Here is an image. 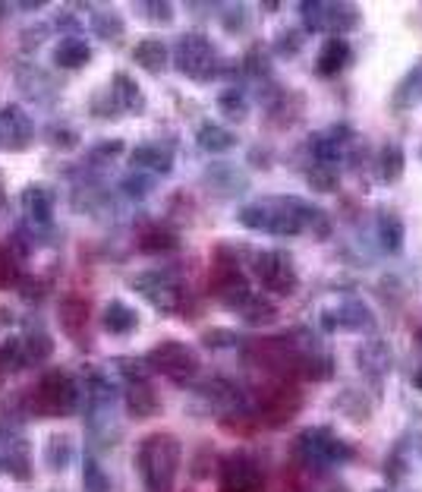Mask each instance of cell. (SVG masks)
Returning a JSON list of instances; mask_svg holds the SVG:
<instances>
[{
  "label": "cell",
  "mask_w": 422,
  "mask_h": 492,
  "mask_svg": "<svg viewBox=\"0 0 422 492\" xmlns=\"http://www.w3.org/2000/svg\"><path fill=\"white\" fill-rule=\"evenodd\" d=\"M88 25H92V32L101 38V42H120V38L126 35V23L124 16H117L114 10H95L92 16H88Z\"/></svg>",
  "instance_id": "cell-23"
},
{
  "label": "cell",
  "mask_w": 422,
  "mask_h": 492,
  "mask_svg": "<svg viewBox=\"0 0 422 492\" xmlns=\"http://www.w3.org/2000/svg\"><path fill=\"white\" fill-rule=\"evenodd\" d=\"M177 244H180V237L170 227H151V231H145L139 237L142 253H170V249H177Z\"/></svg>",
  "instance_id": "cell-29"
},
{
  "label": "cell",
  "mask_w": 422,
  "mask_h": 492,
  "mask_svg": "<svg viewBox=\"0 0 422 492\" xmlns=\"http://www.w3.org/2000/svg\"><path fill=\"white\" fill-rule=\"evenodd\" d=\"M202 341H206L208 348H230V344H236L240 338H236L230 329H211V331L202 335Z\"/></svg>",
  "instance_id": "cell-43"
},
{
  "label": "cell",
  "mask_w": 422,
  "mask_h": 492,
  "mask_svg": "<svg viewBox=\"0 0 422 492\" xmlns=\"http://www.w3.org/2000/svg\"><path fill=\"white\" fill-rule=\"evenodd\" d=\"M217 111L224 114L227 120H246L249 117V101L246 95L240 92V88H224L221 95H217Z\"/></svg>",
  "instance_id": "cell-28"
},
{
  "label": "cell",
  "mask_w": 422,
  "mask_h": 492,
  "mask_svg": "<svg viewBox=\"0 0 422 492\" xmlns=\"http://www.w3.org/2000/svg\"><path fill=\"white\" fill-rule=\"evenodd\" d=\"M196 143H199L202 152H211V155H221V152L234 149L236 136L227 130V126H217V124H202L199 133H196Z\"/></svg>",
  "instance_id": "cell-22"
},
{
  "label": "cell",
  "mask_w": 422,
  "mask_h": 492,
  "mask_svg": "<svg viewBox=\"0 0 422 492\" xmlns=\"http://www.w3.org/2000/svg\"><path fill=\"white\" fill-rule=\"evenodd\" d=\"M79 385L73 382V376L63 369H48L38 379V388L32 392V411L48 413V417H67L79 407Z\"/></svg>",
  "instance_id": "cell-2"
},
{
  "label": "cell",
  "mask_w": 422,
  "mask_h": 492,
  "mask_svg": "<svg viewBox=\"0 0 422 492\" xmlns=\"http://www.w3.org/2000/svg\"><path fill=\"white\" fill-rule=\"evenodd\" d=\"M331 357H318V354H312V357H303L299 360V369L306 373V379H312V382H325V379H331Z\"/></svg>",
  "instance_id": "cell-38"
},
{
  "label": "cell",
  "mask_w": 422,
  "mask_h": 492,
  "mask_svg": "<svg viewBox=\"0 0 422 492\" xmlns=\"http://www.w3.org/2000/svg\"><path fill=\"white\" fill-rule=\"evenodd\" d=\"M35 139V124H32L29 111L23 105H6L0 107V149L4 152H25Z\"/></svg>",
  "instance_id": "cell-9"
},
{
  "label": "cell",
  "mask_w": 422,
  "mask_h": 492,
  "mask_svg": "<svg viewBox=\"0 0 422 492\" xmlns=\"http://www.w3.org/2000/svg\"><path fill=\"white\" fill-rule=\"evenodd\" d=\"M107 88H111L120 114H142L145 111V92L130 73H114V79Z\"/></svg>",
  "instance_id": "cell-17"
},
{
  "label": "cell",
  "mask_w": 422,
  "mask_h": 492,
  "mask_svg": "<svg viewBox=\"0 0 422 492\" xmlns=\"http://www.w3.org/2000/svg\"><path fill=\"white\" fill-rule=\"evenodd\" d=\"M82 492H111V477L95 458H86L82 464Z\"/></svg>",
  "instance_id": "cell-33"
},
{
  "label": "cell",
  "mask_w": 422,
  "mask_h": 492,
  "mask_svg": "<svg viewBox=\"0 0 422 492\" xmlns=\"http://www.w3.org/2000/svg\"><path fill=\"white\" fill-rule=\"evenodd\" d=\"M19 6V10H23V13H38V10H41V0H23V4H16Z\"/></svg>",
  "instance_id": "cell-48"
},
{
  "label": "cell",
  "mask_w": 422,
  "mask_h": 492,
  "mask_svg": "<svg viewBox=\"0 0 422 492\" xmlns=\"http://www.w3.org/2000/svg\"><path fill=\"white\" fill-rule=\"evenodd\" d=\"M350 60H353V48H350L347 38H325L322 51H318L316 70L318 76H337L341 70L350 67Z\"/></svg>",
  "instance_id": "cell-16"
},
{
  "label": "cell",
  "mask_w": 422,
  "mask_h": 492,
  "mask_svg": "<svg viewBox=\"0 0 422 492\" xmlns=\"http://www.w3.org/2000/svg\"><path fill=\"white\" fill-rule=\"evenodd\" d=\"M243 63H246V70H249V73H252V76H268V57L261 54L259 48L249 51L246 60H243Z\"/></svg>",
  "instance_id": "cell-45"
},
{
  "label": "cell",
  "mask_w": 422,
  "mask_h": 492,
  "mask_svg": "<svg viewBox=\"0 0 422 492\" xmlns=\"http://www.w3.org/2000/svg\"><path fill=\"white\" fill-rule=\"evenodd\" d=\"M120 152H124V143L120 139H101V145L92 152L95 158H117Z\"/></svg>",
  "instance_id": "cell-46"
},
{
  "label": "cell",
  "mask_w": 422,
  "mask_h": 492,
  "mask_svg": "<svg viewBox=\"0 0 422 492\" xmlns=\"http://www.w3.org/2000/svg\"><path fill=\"white\" fill-rule=\"evenodd\" d=\"M0 470L10 480L29 483L32 480V449L25 436H6L4 451H0Z\"/></svg>",
  "instance_id": "cell-12"
},
{
  "label": "cell",
  "mask_w": 422,
  "mask_h": 492,
  "mask_svg": "<svg viewBox=\"0 0 422 492\" xmlns=\"http://www.w3.org/2000/svg\"><path fill=\"white\" fill-rule=\"evenodd\" d=\"M48 143L54 145V149H63V152H69V149H76L79 145V133L76 130H69V126H50L48 130Z\"/></svg>",
  "instance_id": "cell-41"
},
{
  "label": "cell",
  "mask_w": 422,
  "mask_h": 492,
  "mask_svg": "<svg viewBox=\"0 0 422 492\" xmlns=\"http://www.w3.org/2000/svg\"><path fill=\"white\" fill-rule=\"evenodd\" d=\"M54 25H57V29H69V35H73V29H79L82 23L73 16V10H63V13H57Z\"/></svg>",
  "instance_id": "cell-47"
},
{
  "label": "cell",
  "mask_w": 422,
  "mask_h": 492,
  "mask_svg": "<svg viewBox=\"0 0 422 492\" xmlns=\"http://www.w3.org/2000/svg\"><path fill=\"white\" fill-rule=\"evenodd\" d=\"M170 57H174L177 70L193 82H208L217 76V54L211 48V38L202 32H183Z\"/></svg>",
  "instance_id": "cell-3"
},
{
  "label": "cell",
  "mask_w": 422,
  "mask_h": 492,
  "mask_svg": "<svg viewBox=\"0 0 422 492\" xmlns=\"http://www.w3.org/2000/svg\"><path fill=\"white\" fill-rule=\"evenodd\" d=\"M221 25L227 35H236V32L246 29V6H227L221 16Z\"/></svg>",
  "instance_id": "cell-42"
},
{
  "label": "cell",
  "mask_w": 422,
  "mask_h": 492,
  "mask_svg": "<svg viewBox=\"0 0 422 492\" xmlns=\"http://www.w3.org/2000/svg\"><path fill=\"white\" fill-rule=\"evenodd\" d=\"M404 168H407V158H404V149L398 143H388L379 155V177L385 183H398L404 177Z\"/></svg>",
  "instance_id": "cell-25"
},
{
  "label": "cell",
  "mask_w": 422,
  "mask_h": 492,
  "mask_svg": "<svg viewBox=\"0 0 422 492\" xmlns=\"http://www.w3.org/2000/svg\"><path fill=\"white\" fill-rule=\"evenodd\" d=\"M303 32L299 29H287V32H280L278 38H274V51H278L280 57H297L299 51H303Z\"/></svg>",
  "instance_id": "cell-39"
},
{
  "label": "cell",
  "mask_w": 422,
  "mask_h": 492,
  "mask_svg": "<svg viewBox=\"0 0 422 492\" xmlns=\"http://www.w3.org/2000/svg\"><path fill=\"white\" fill-rule=\"evenodd\" d=\"M19 86H23L25 92L32 95V98H44L41 88L54 92V82H50V76L41 73V70H35V67H29V70H23V73H19Z\"/></svg>",
  "instance_id": "cell-34"
},
{
  "label": "cell",
  "mask_w": 422,
  "mask_h": 492,
  "mask_svg": "<svg viewBox=\"0 0 422 492\" xmlns=\"http://www.w3.org/2000/svg\"><path fill=\"white\" fill-rule=\"evenodd\" d=\"M306 183H309L316 193H335L337 183H341V177H337V168L335 164H322L316 162V168L306 171Z\"/></svg>",
  "instance_id": "cell-30"
},
{
  "label": "cell",
  "mask_w": 422,
  "mask_h": 492,
  "mask_svg": "<svg viewBox=\"0 0 422 492\" xmlns=\"http://www.w3.org/2000/svg\"><path fill=\"white\" fill-rule=\"evenodd\" d=\"M379 240H381V246H385L388 253H400V249H404V240H407L404 221H400L398 215L385 212L379 218Z\"/></svg>",
  "instance_id": "cell-26"
},
{
  "label": "cell",
  "mask_w": 422,
  "mask_h": 492,
  "mask_svg": "<svg viewBox=\"0 0 422 492\" xmlns=\"http://www.w3.org/2000/svg\"><path fill=\"white\" fill-rule=\"evenodd\" d=\"M73 461V439L67 432H54L44 445V464H48L54 474H63Z\"/></svg>",
  "instance_id": "cell-21"
},
{
  "label": "cell",
  "mask_w": 422,
  "mask_h": 492,
  "mask_svg": "<svg viewBox=\"0 0 422 492\" xmlns=\"http://www.w3.org/2000/svg\"><path fill=\"white\" fill-rule=\"evenodd\" d=\"M120 190H124L126 196H133V200H145V196L155 190V177L142 174V171H130V174L124 177V183H120Z\"/></svg>",
  "instance_id": "cell-35"
},
{
  "label": "cell",
  "mask_w": 422,
  "mask_h": 492,
  "mask_svg": "<svg viewBox=\"0 0 422 492\" xmlns=\"http://www.w3.org/2000/svg\"><path fill=\"white\" fill-rule=\"evenodd\" d=\"M255 278L261 281V287L278 297H290L299 287V274L293 268V259L280 249H268V253L255 255Z\"/></svg>",
  "instance_id": "cell-8"
},
{
  "label": "cell",
  "mask_w": 422,
  "mask_h": 492,
  "mask_svg": "<svg viewBox=\"0 0 422 492\" xmlns=\"http://www.w3.org/2000/svg\"><path fill=\"white\" fill-rule=\"evenodd\" d=\"M133 60L142 70H149V73H164L170 60V48L158 35H145L142 42L133 48Z\"/></svg>",
  "instance_id": "cell-19"
},
{
  "label": "cell",
  "mask_w": 422,
  "mask_h": 492,
  "mask_svg": "<svg viewBox=\"0 0 422 492\" xmlns=\"http://www.w3.org/2000/svg\"><path fill=\"white\" fill-rule=\"evenodd\" d=\"M19 206H23V215L29 225L48 227L57 206L54 187H50V183H29V187L23 190V196H19Z\"/></svg>",
  "instance_id": "cell-11"
},
{
  "label": "cell",
  "mask_w": 422,
  "mask_h": 492,
  "mask_svg": "<svg viewBox=\"0 0 422 492\" xmlns=\"http://www.w3.org/2000/svg\"><path fill=\"white\" fill-rule=\"evenodd\" d=\"M25 367V357H23V338H10V341L0 344V369H16Z\"/></svg>",
  "instance_id": "cell-36"
},
{
  "label": "cell",
  "mask_w": 422,
  "mask_h": 492,
  "mask_svg": "<svg viewBox=\"0 0 422 492\" xmlns=\"http://www.w3.org/2000/svg\"><path fill=\"white\" fill-rule=\"evenodd\" d=\"M341 492H344V489H341Z\"/></svg>",
  "instance_id": "cell-52"
},
{
  "label": "cell",
  "mask_w": 422,
  "mask_h": 492,
  "mask_svg": "<svg viewBox=\"0 0 422 492\" xmlns=\"http://www.w3.org/2000/svg\"><path fill=\"white\" fill-rule=\"evenodd\" d=\"M337 319H341V325H347V329H366V331L375 329L372 312H369V306H362L360 300H350L347 306H341Z\"/></svg>",
  "instance_id": "cell-31"
},
{
  "label": "cell",
  "mask_w": 422,
  "mask_h": 492,
  "mask_svg": "<svg viewBox=\"0 0 422 492\" xmlns=\"http://www.w3.org/2000/svg\"><path fill=\"white\" fill-rule=\"evenodd\" d=\"M6 13H10V6H6V4H0V19H4Z\"/></svg>",
  "instance_id": "cell-51"
},
{
  "label": "cell",
  "mask_w": 422,
  "mask_h": 492,
  "mask_svg": "<svg viewBox=\"0 0 422 492\" xmlns=\"http://www.w3.org/2000/svg\"><path fill=\"white\" fill-rule=\"evenodd\" d=\"M6 209V183H4V174H0V212Z\"/></svg>",
  "instance_id": "cell-49"
},
{
  "label": "cell",
  "mask_w": 422,
  "mask_h": 492,
  "mask_svg": "<svg viewBox=\"0 0 422 492\" xmlns=\"http://www.w3.org/2000/svg\"><path fill=\"white\" fill-rule=\"evenodd\" d=\"M126 411L136 420H149L155 413H161V398H158L149 382H130L126 385Z\"/></svg>",
  "instance_id": "cell-18"
},
{
  "label": "cell",
  "mask_w": 422,
  "mask_h": 492,
  "mask_svg": "<svg viewBox=\"0 0 422 492\" xmlns=\"http://www.w3.org/2000/svg\"><path fill=\"white\" fill-rule=\"evenodd\" d=\"M114 367H120V373L126 376V382H149V363L139 360V357H120L114 360Z\"/></svg>",
  "instance_id": "cell-40"
},
{
  "label": "cell",
  "mask_w": 422,
  "mask_h": 492,
  "mask_svg": "<svg viewBox=\"0 0 422 492\" xmlns=\"http://www.w3.org/2000/svg\"><path fill=\"white\" fill-rule=\"evenodd\" d=\"M151 373H161L174 382H189L199 373V357L189 344L183 341H161L145 354Z\"/></svg>",
  "instance_id": "cell-4"
},
{
  "label": "cell",
  "mask_w": 422,
  "mask_h": 492,
  "mask_svg": "<svg viewBox=\"0 0 422 492\" xmlns=\"http://www.w3.org/2000/svg\"><path fill=\"white\" fill-rule=\"evenodd\" d=\"M299 455H306V461L322 464V468H335V464H347L353 458V449H350L344 439H337L331 430L325 426H316V430H306L303 436L297 439Z\"/></svg>",
  "instance_id": "cell-7"
},
{
  "label": "cell",
  "mask_w": 422,
  "mask_h": 492,
  "mask_svg": "<svg viewBox=\"0 0 422 492\" xmlns=\"http://www.w3.org/2000/svg\"><path fill=\"white\" fill-rule=\"evenodd\" d=\"M360 363L369 369V373H388L391 369V350L381 341H372L360 350Z\"/></svg>",
  "instance_id": "cell-32"
},
{
  "label": "cell",
  "mask_w": 422,
  "mask_h": 492,
  "mask_svg": "<svg viewBox=\"0 0 422 492\" xmlns=\"http://www.w3.org/2000/svg\"><path fill=\"white\" fill-rule=\"evenodd\" d=\"M145 300H149L155 310L161 312H177L183 310V300H187V291H183L180 278L168 268H155V272H142L130 281Z\"/></svg>",
  "instance_id": "cell-6"
},
{
  "label": "cell",
  "mask_w": 422,
  "mask_h": 492,
  "mask_svg": "<svg viewBox=\"0 0 422 492\" xmlns=\"http://www.w3.org/2000/svg\"><path fill=\"white\" fill-rule=\"evenodd\" d=\"M101 325H105L107 335H133V331L139 329V312L133 310L130 303H124V300H111V303L105 306V316H101Z\"/></svg>",
  "instance_id": "cell-20"
},
{
  "label": "cell",
  "mask_w": 422,
  "mask_h": 492,
  "mask_svg": "<svg viewBox=\"0 0 422 492\" xmlns=\"http://www.w3.org/2000/svg\"><path fill=\"white\" fill-rule=\"evenodd\" d=\"M136 13H142L149 23H174V6L168 0H145V4H136Z\"/></svg>",
  "instance_id": "cell-37"
},
{
  "label": "cell",
  "mask_w": 422,
  "mask_h": 492,
  "mask_svg": "<svg viewBox=\"0 0 422 492\" xmlns=\"http://www.w3.org/2000/svg\"><path fill=\"white\" fill-rule=\"evenodd\" d=\"M183 461V445L170 432H151L139 442L136 468L149 492H170Z\"/></svg>",
  "instance_id": "cell-1"
},
{
  "label": "cell",
  "mask_w": 422,
  "mask_h": 492,
  "mask_svg": "<svg viewBox=\"0 0 422 492\" xmlns=\"http://www.w3.org/2000/svg\"><path fill=\"white\" fill-rule=\"evenodd\" d=\"M57 316H60V331L73 341H82L88 329V303L79 293H67V297L57 303Z\"/></svg>",
  "instance_id": "cell-14"
},
{
  "label": "cell",
  "mask_w": 422,
  "mask_h": 492,
  "mask_svg": "<svg viewBox=\"0 0 422 492\" xmlns=\"http://www.w3.org/2000/svg\"><path fill=\"white\" fill-rule=\"evenodd\" d=\"M88 60H92V48H88V42L79 35H63L60 42L54 44V51H50V63H54L57 70H82Z\"/></svg>",
  "instance_id": "cell-15"
},
{
  "label": "cell",
  "mask_w": 422,
  "mask_h": 492,
  "mask_svg": "<svg viewBox=\"0 0 422 492\" xmlns=\"http://www.w3.org/2000/svg\"><path fill=\"white\" fill-rule=\"evenodd\" d=\"M48 32H50V25H38V29H25L23 35H19V38H23V48H25V51H38V48H41L44 38H48Z\"/></svg>",
  "instance_id": "cell-44"
},
{
  "label": "cell",
  "mask_w": 422,
  "mask_h": 492,
  "mask_svg": "<svg viewBox=\"0 0 422 492\" xmlns=\"http://www.w3.org/2000/svg\"><path fill=\"white\" fill-rule=\"evenodd\" d=\"M303 23L309 32H328V38H344V32L360 25V10L350 4H322V0H306L299 4Z\"/></svg>",
  "instance_id": "cell-5"
},
{
  "label": "cell",
  "mask_w": 422,
  "mask_h": 492,
  "mask_svg": "<svg viewBox=\"0 0 422 492\" xmlns=\"http://www.w3.org/2000/svg\"><path fill=\"white\" fill-rule=\"evenodd\" d=\"M217 492H265V480H261L259 464H252L243 455L224 461Z\"/></svg>",
  "instance_id": "cell-10"
},
{
  "label": "cell",
  "mask_w": 422,
  "mask_h": 492,
  "mask_svg": "<svg viewBox=\"0 0 422 492\" xmlns=\"http://www.w3.org/2000/svg\"><path fill=\"white\" fill-rule=\"evenodd\" d=\"M413 385H417V388H419V392H422V369H419V373H417V376H413Z\"/></svg>",
  "instance_id": "cell-50"
},
{
  "label": "cell",
  "mask_w": 422,
  "mask_h": 492,
  "mask_svg": "<svg viewBox=\"0 0 422 492\" xmlns=\"http://www.w3.org/2000/svg\"><path fill=\"white\" fill-rule=\"evenodd\" d=\"M130 171H142V174H161L168 177L174 171V152L161 143H142L130 152Z\"/></svg>",
  "instance_id": "cell-13"
},
{
  "label": "cell",
  "mask_w": 422,
  "mask_h": 492,
  "mask_svg": "<svg viewBox=\"0 0 422 492\" xmlns=\"http://www.w3.org/2000/svg\"><path fill=\"white\" fill-rule=\"evenodd\" d=\"M236 312H240V316L246 319L249 325H268V322H274V319H278V310H274V303L261 297V293H249Z\"/></svg>",
  "instance_id": "cell-24"
},
{
  "label": "cell",
  "mask_w": 422,
  "mask_h": 492,
  "mask_svg": "<svg viewBox=\"0 0 422 492\" xmlns=\"http://www.w3.org/2000/svg\"><path fill=\"white\" fill-rule=\"evenodd\" d=\"M54 354V344H50V338L44 335V331H32V335L23 338V357H25V367H41V363H48V357Z\"/></svg>",
  "instance_id": "cell-27"
}]
</instances>
